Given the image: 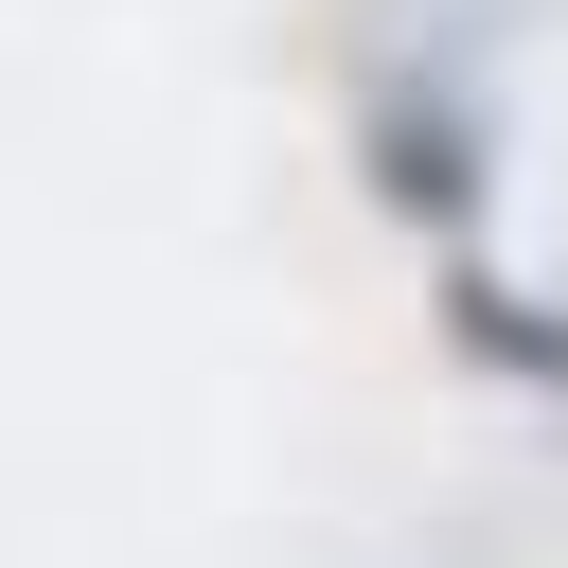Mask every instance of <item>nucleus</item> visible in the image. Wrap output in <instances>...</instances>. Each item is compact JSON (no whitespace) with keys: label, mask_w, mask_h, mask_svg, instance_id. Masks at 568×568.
Masks as SVG:
<instances>
[{"label":"nucleus","mask_w":568,"mask_h":568,"mask_svg":"<svg viewBox=\"0 0 568 568\" xmlns=\"http://www.w3.org/2000/svg\"><path fill=\"white\" fill-rule=\"evenodd\" d=\"M355 142H373V195H390L408 231H462V213H479V124H462L444 89H390Z\"/></svg>","instance_id":"f257e3e1"},{"label":"nucleus","mask_w":568,"mask_h":568,"mask_svg":"<svg viewBox=\"0 0 568 568\" xmlns=\"http://www.w3.org/2000/svg\"><path fill=\"white\" fill-rule=\"evenodd\" d=\"M444 337H462L479 373H515V390H568V320H532L497 266H462V284H444Z\"/></svg>","instance_id":"f03ea898"}]
</instances>
